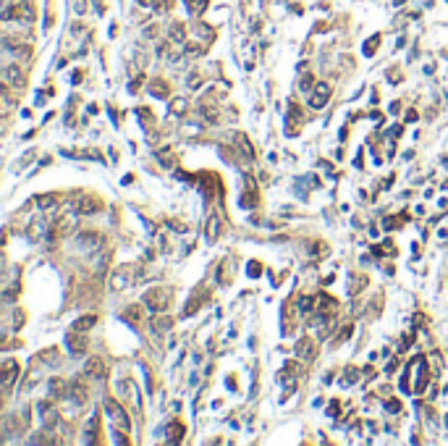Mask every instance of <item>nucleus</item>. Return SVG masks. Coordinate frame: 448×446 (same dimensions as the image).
Segmentation results:
<instances>
[{
    "mask_svg": "<svg viewBox=\"0 0 448 446\" xmlns=\"http://www.w3.org/2000/svg\"><path fill=\"white\" fill-rule=\"evenodd\" d=\"M170 299H173V289L170 286H152L142 297V302H144V307L150 312H165Z\"/></svg>",
    "mask_w": 448,
    "mask_h": 446,
    "instance_id": "nucleus-1",
    "label": "nucleus"
},
{
    "mask_svg": "<svg viewBox=\"0 0 448 446\" xmlns=\"http://www.w3.org/2000/svg\"><path fill=\"white\" fill-rule=\"evenodd\" d=\"M134 281H137V268L134 265H118L113 278H110V289H113V292H123V289H129Z\"/></svg>",
    "mask_w": 448,
    "mask_h": 446,
    "instance_id": "nucleus-2",
    "label": "nucleus"
},
{
    "mask_svg": "<svg viewBox=\"0 0 448 446\" xmlns=\"http://www.w3.org/2000/svg\"><path fill=\"white\" fill-rule=\"evenodd\" d=\"M105 410H108V417H110V422H113V428L129 433V415H126V410L118 404V401L105 396Z\"/></svg>",
    "mask_w": 448,
    "mask_h": 446,
    "instance_id": "nucleus-3",
    "label": "nucleus"
},
{
    "mask_svg": "<svg viewBox=\"0 0 448 446\" xmlns=\"http://www.w3.org/2000/svg\"><path fill=\"white\" fill-rule=\"evenodd\" d=\"M74 218L71 215H60L55 223H50V231H48V241L50 244H55L58 239H63V236H69L71 231H74Z\"/></svg>",
    "mask_w": 448,
    "mask_h": 446,
    "instance_id": "nucleus-4",
    "label": "nucleus"
},
{
    "mask_svg": "<svg viewBox=\"0 0 448 446\" xmlns=\"http://www.w3.org/2000/svg\"><path fill=\"white\" fill-rule=\"evenodd\" d=\"M34 202H37V208L45 213V215H55L58 210H60V205H63V197L60 194H39V197H34Z\"/></svg>",
    "mask_w": 448,
    "mask_h": 446,
    "instance_id": "nucleus-5",
    "label": "nucleus"
},
{
    "mask_svg": "<svg viewBox=\"0 0 448 446\" xmlns=\"http://www.w3.org/2000/svg\"><path fill=\"white\" fill-rule=\"evenodd\" d=\"M3 394L8 396L11 391H13V383H16V378L21 375V368H18V362L16 360H6L3 362Z\"/></svg>",
    "mask_w": 448,
    "mask_h": 446,
    "instance_id": "nucleus-6",
    "label": "nucleus"
},
{
    "mask_svg": "<svg viewBox=\"0 0 448 446\" xmlns=\"http://www.w3.org/2000/svg\"><path fill=\"white\" fill-rule=\"evenodd\" d=\"M3 82H6L8 87H13V89H21V87L27 84V76H24V71H21V66L8 63L6 69H3Z\"/></svg>",
    "mask_w": 448,
    "mask_h": 446,
    "instance_id": "nucleus-7",
    "label": "nucleus"
},
{
    "mask_svg": "<svg viewBox=\"0 0 448 446\" xmlns=\"http://www.w3.org/2000/svg\"><path fill=\"white\" fill-rule=\"evenodd\" d=\"M48 226H50V223H48V215H39V218H34V220H29V226H27V239L29 241H39L45 234H48Z\"/></svg>",
    "mask_w": 448,
    "mask_h": 446,
    "instance_id": "nucleus-8",
    "label": "nucleus"
},
{
    "mask_svg": "<svg viewBox=\"0 0 448 446\" xmlns=\"http://www.w3.org/2000/svg\"><path fill=\"white\" fill-rule=\"evenodd\" d=\"M74 210L79 215H95V213L102 210V202H100L97 197H79L76 202H74Z\"/></svg>",
    "mask_w": 448,
    "mask_h": 446,
    "instance_id": "nucleus-9",
    "label": "nucleus"
},
{
    "mask_svg": "<svg viewBox=\"0 0 448 446\" xmlns=\"http://www.w3.org/2000/svg\"><path fill=\"white\" fill-rule=\"evenodd\" d=\"M84 373H87L89 378H97V381H105V378H108V365L100 360V357H92V360H87Z\"/></svg>",
    "mask_w": 448,
    "mask_h": 446,
    "instance_id": "nucleus-10",
    "label": "nucleus"
},
{
    "mask_svg": "<svg viewBox=\"0 0 448 446\" xmlns=\"http://www.w3.org/2000/svg\"><path fill=\"white\" fill-rule=\"evenodd\" d=\"M66 347H69L71 354H81L87 349V339H84V331H71V333H66Z\"/></svg>",
    "mask_w": 448,
    "mask_h": 446,
    "instance_id": "nucleus-11",
    "label": "nucleus"
},
{
    "mask_svg": "<svg viewBox=\"0 0 448 446\" xmlns=\"http://www.w3.org/2000/svg\"><path fill=\"white\" fill-rule=\"evenodd\" d=\"M131 328H139L142 326V320H144V307L142 305H129L126 310H123V315H121Z\"/></svg>",
    "mask_w": 448,
    "mask_h": 446,
    "instance_id": "nucleus-12",
    "label": "nucleus"
},
{
    "mask_svg": "<svg viewBox=\"0 0 448 446\" xmlns=\"http://www.w3.org/2000/svg\"><path fill=\"white\" fill-rule=\"evenodd\" d=\"M97 428H100V412L97 410H92V415H89V420H87V425H84V441L87 443H97Z\"/></svg>",
    "mask_w": 448,
    "mask_h": 446,
    "instance_id": "nucleus-13",
    "label": "nucleus"
},
{
    "mask_svg": "<svg viewBox=\"0 0 448 446\" xmlns=\"http://www.w3.org/2000/svg\"><path fill=\"white\" fill-rule=\"evenodd\" d=\"M296 357H302V360H315V354H317V349H315V341H312V339H299L296 341Z\"/></svg>",
    "mask_w": 448,
    "mask_h": 446,
    "instance_id": "nucleus-14",
    "label": "nucleus"
},
{
    "mask_svg": "<svg viewBox=\"0 0 448 446\" xmlns=\"http://www.w3.org/2000/svg\"><path fill=\"white\" fill-rule=\"evenodd\" d=\"M244 192H241V205L244 208H254L257 205V189H254V181H252V178L249 176H246L244 178Z\"/></svg>",
    "mask_w": 448,
    "mask_h": 446,
    "instance_id": "nucleus-15",
    "label": "nucleus"
},
{
    "mask_svg": "<svg viewBox=\"0 0 448 446\" xmlns=\"http://www.w3.org/2000/svg\"><path fill=\"white\" fill-rule=\"evenodd\" d=\"M147 92H150L152 97H158V100H165V97H168V82H165V79H160V76L150 79V84H147Z\"/></svg>",
    "mask_w": 448,
    "mask_h": 446,
    "instance_id": "nucleus-16",
    "label": "nucleus"
},
{
    "mask_svg": "<svg viewBox=\"0 0 448 446\" xmlns=\"http://www.w3.org/2000/svg\"><path fill=\"white\" fill-rule=\"evenodd\" d=\"M218 236H220V218H218L215 213H210V215H207V226H205V239H207L210 244H215Z\"/></svg>",
    "mask_w": 448,
    "mask_h": 446,
    "instance_id": "nucleus-17",
    "label": "nucleus"
},
{
    "mask_svg": "<svg viewBox=\"0 0 448 446\" xmlns=\"http://www.w3.org/2000/svg\"><path fill=\"white\" fill-rule=\"evenodd\" d=\"M18 292H21V283H18V268H13V278L6 283V289H3V299L6 302H13L16 297H18Z\"/></svg>",
    "mask_w": 448,
    "mask_h": 446,
    "instance_id": "nucleus-18",
    "label": "nucleus"
},
{
    "mask_svg": "<svg viewBox=\"0 0 448 446\" xmlns=\"http://www.w3.org/2000/svg\"><path fill=\"white\" fill-rule=\"evenodd\" d=\"M315 310L317 312H335L338 310V299H333L328 294H317L315 297Z\"/></svg>",
    "mask_w": 448,
    "mask_h": 446,
    "instance_id": "nucleus-19",
    "label": "nucleus"
},
{
    "mask_svg": "<svg viewBox=\"0 0 448 446\" xmlns=\"http://www.w3.org/2000/svg\"><path fill=\"white\" fill-rule=\"evenodd\" d=\"M233 145L241 150V158H244V160H254V150H252L249 142H246L244 134H236V137H233Z\"/></svg>",
    "mask_w": 448,
    "mask_h": 446,
    "instance_id": "nucleus-20",
    "label": "nucleus"
},
{
    "mask_svg": "<svg viewBox=\"0 0 448 446\" xmlns=\"http://www.w3.org/2000/svg\"><path fill=\"white\" fill-rule=\"evenodd\" d=\"M69 396H71V401H74V404H84V401H87V386L81 383V381H74L71 383V391H69Z\"/></svg>",
    "mask_w": 448,
    "mask_h": 446,
    "instance_id": "nucleus-21",
    "label": "nucleus"
},
{
    "mask_svg": "<svg viewBox=\"0 0 448 446\" xmlns=\"http://www.w3.org/2000/svg\"><path fill=\"white\" fill-rule=\"evenodd\" d=\"M79 244H81V247H87V250H95V247H100V244H102V236L95 234V231H87V234H79Z\"/></svg>",
    "mask_w": 448,
    "mask_h": 446,
    "instance_id": "nucleus-22",
    "label": "nucleus"
},
{
    "mask_svg": "<svg viewBox=\"0 0 448 446\" xmlns=\"http://www.w3.org/2000/svg\"><path fill=\"white\" fill-rule=\"evenodd\" d=\"M58 420H60V412L55 410V407H50L48 412L42 415V428L45 431H55V425H58Z\"/></svg>",
    "mask_w": 448,
    "mask_h": 446,
    "instance_id": "nucleus-23",
    "label": "nucleus"
},
{
    "mask_svg": "<svg viewBox=\"0 0 448 446\" xmlns=\"http://www.w3.org/2000/svg\"><path fill=\"white\" fill-rule=\"evenodd\" d=\"M205 299H207V294H205V292L194 294V297L186 302V307H184V315H186V318H189V315H194V312H197L199 307H202V302H205Z\"/></svg>",
    "mask_w": 448,
    "mask_h": 446,
    "instance_id": "nucleus-24",
    "label": "nucleus"
},
{
    "mask_svg": "<svg viewBox=\"0 0 448 446\" xmlns=\"http://www.w3.org/2000/svg\"><path fill=\"white\" fill-rule=\"evenodd\" d=\"M424 386H428V365H424V357H419V375L414 383V394H422Z\"/></svg>",
    "mask_w": 448,
    "mask_h": 446,
    "instance_id": "nucleus-25",
    "label": "nucleus"
},
{
    "mask_svg": "<svg viewBox=\"0 0 448 446\" xmlns=\"http://www.w3.org/2000/svg\"><path fill=\"white\" fill-rule=\"evenodd\" d=\"M170 326H173V318H170V315H158V318H152V328L158 331V333L170 331Z\"/></svg>",
    "mask_w": 448,
    "mask_h": 446,
    "instance_id": "nucleus-26",
    "label": "nucleus"
},
{
    "mask_svg": "<svg viewBox=\"0 0 448 446\" xmlns=\"http://www.w3.org/2000/svg\"><path fill=\"white\" fill-rule=\"evenodd\" d=\"M48 389H50V396H53V399H58V396H63V394H66V389H69V386H66V381H60V378H53Z\"/></svg>",
    "mask_w": 448,
    "mask_h": 446,
    "instance_id": "nucleus-27",
    "label": "nucleus"
},
{
    "mask_svg": "<svg viewBox=\"0 0 448 446\" xmlns=\"http://www.w3.org/2000/svg\"><path fill=\"white\" fill-rule=\"evenodd\" d=\"M207 3H210V0H186V8H189L194 16H199V13H205Z\"/></svg>",
    "mask_w": 448,
    "mask_h": 446,
    "instance_id": "nucleus-28",
    "label": "nucleus"
},
{
    "mask_svg": "<svg viewBox=\"0 0 448 446\" xmlns=\"http://www.w3.org/2000/svg\"><path fill=\"white\" fill-rule=\"evenodd\" d=\"M309 255L312 257H325L328 255V244L325 241H312L309 244Z\"/></svg>",
    "mask_w": 448,
    "mask_h": 446,
    "instance_id": "nucleus-29",
    "label": "nucleus"
},
{
    "mask_svg": "<svg viewBox=\"0 0 448 446\" xmlns=\"http://www.w3.org/2000/svg\"><path fill=\"white\" fill-rule=\"evenodd\" d=\"M97 323V318L95 315H87V318H79L76 323H74V331H89V328H92Z\"/></svg>",
    "mask_w": 448,
    "mask_h": 446,
    "instance_id": "nucleus-30",
    "label": "nucleus"
},
{
    "mask_svg": "<svg viewBox=\"0 0 448 446\" xmlns=\"http://www.w3.org/2000/svg\"><path fill=\"white\" fill-rule=\"evenodd\" d=\"M168 433H170V441L178 443V441L184 438V425H181V422H173V425L168 428Z\"/></svg>",
    "mask_w": 448,
    "mask_h": 446,
    "instance_id": "nucleus-31",
    "label": "nucleus"
},
{
    "mask_svg": "<svg viewBox=\"0 0 448 446\" xmlns=\"http://www.w3.org/2000/svg\"><path fill=\"white\" fill-rule=\"evenodd\" d=\"M375 255H396V247H393V241H383L380 247H372Z\"/></svg>",
    "mask_w": 448,
    "mask_h": 446,
    "instance_id": "nucleus-32",
    "label": "nucleus"
},
{
    "mask_svg": "<svg viewBox=\"0 0 448 446\" xmlns=\"http://www.w3.org/2000/svg\"><path fill=\"white\" fill-rule=\"evenodd\" d=\"M377 45H380V34H375V37H370V39L365 42L362 53H365V55H372V53H375V48H377Z\"/></svg>",
    "mask_w": 448,
    "mask_h": 446,
    "instance_id": "nucleus-33",
    "label": "nucleus"
},
{
    "mask_svg": "<svg viewBox=\"0 0 448 446\" xmlns=\"http://www.w3.org/2000/svg\"><path fill=\"white\" fill-rule=\"evenodd\" d=\"M194 34H197V37H202L205 42H207V39L212 42V29H210V27H205V24H199V27H194Z\"/></svg>",
    "mask_w": 448,
    "mask_h": 446,
    "instance_id": "nucleus-34",
    "label": "nucleus"
},
{
    "mask_svg": "<svg viewBox=\"0 0 448 446\" xmlns=\"http://www.w3.org/2000/svg\"><path fill=\"white\" fill-rule=\"evenodd\" d=\"M184 37H186V34H184V27H181V24H173V27H170V39H173V42H184Z\"/></svg>",
    "mask_w": 448,
    "mask_h": 446,
    "instance_id": "nucleus-35",
    "label": "nucleus"
},
{
    "mask_svg": "<svg viewBox=\"0 0 448 446\" xmlns=\"http://www.w3.org/2000/svg\"><path fill=\"white\" fill-rule=\"evenodd\" d=\"M170 110H173L176 116H181L184 110H186V100H184V97H176V100L170 103Z\"/></svg>",
    "mask_w": 448,
    "mask_h": 446,
    "instance_id": "nucleus-36",
    "label": "nucleus"
},
{
    "mask_svg": "<svg viewBox=\"0 0 448 446\" xmlns=\"http://www.w3.org/2000/svg\"><path fill=\"white\" fill-rule=\"evenodd\" d=\"M365 283H367V278H365V276H359V278H351V286H349V292H351V294L362 292V289H365Z\"/></svg>",
    "mask_w": 448,
    "mask_h": 446,
    "instance_id": "nucleus-37",
    "label": "nucleus"
},
{
    "mask_svg": "<svg viewBox=\"0 0 448 446\" xmlns=\"http://www.w3.org/2000/svg\"><path fill=\"white\" fill-rule=\"evenodd\" d=\"M315 95H320V97H330V84H325V82H317L315 84V89H312Z\"/></svg>",
    "mask_w": 448,
    "mask_h": 446,
    "instance_id": "nucleus-38",
    "label": "nucleus"
},
{
    "mask_svg": "<svg viewBox=\"0 0 448 446\" xmlns=\"http://www.w3.org/2000/svg\"><path fill=\"white\" fill-rule=\"evenodd\" d=\"M312 305H315V297H302L299 299V310L304 312V315H307V312H312Z\"/></svg>",
    "mask_w": 448,
    "mask_h": 446,
    "instance_id": "nucleus-39",
    "label": "nucleus"
},
{
    "mask_svg": "<svg viewBox=\"0 0 448 446\" xmlns=\"http://www.w3.org/2000/svg\"><path fill=\"white\" fill-rule=\"evenodd\" d=\"M325 103H328V97H320V95H315V92H312V97H309V105L315 108V110L325 108Z\"/></svg>",
    "mask_w": 448,
    "mask_h": 446,
    "instance_id": "nucleus-40",
    "label": "nucleus"
},
{
    "mask_svg": "<svg viewBox=\"0 0 448 446\" xmlns=\"http://www.w3.org/2000/svg\"><path fill=\"white\" fill-rule=\"evenodd\" d=\"M386 410H388V415H398L401 412V401L398 399H388L386 401Z\"/></svg>",
    "mask_w": 448,
    "mask_h": 446,
    "instance_id": "nucleus-41",
    "label": "nucleus"
},
{
    "mask_svg": "<svg viewBox=\"0 0 448 446\" xmlns=\"http://www.w3.org/2000/svg\"><path fill=\"white\" fill-rule=\"evenodd\" d=\"M351 336V326H344V331H341V336L338 339H333V347H338V344H344L346 339Z\"/></svg>",
    "mask_w": 448,
    "mask_h": 446,
    "instance_id": "nucleus-42",
    "label": "nucleus"
},
{
    "mask_svg": "<svg viewBox=\"0 0 448 446\" xmlns=\"http://www.w3.org/2000/svg\"><path fill=\"white\" fill-rule=\"evenodd\" d=\"M354 381H359V373H356L354 368H349V370H346V378H344V383L349 386V383H354Z\"/></svg>",
    "mask_w": 448,
    "mask_h": 446,
    "instance_id": "nucleus-43",
    "label": "nucleus"
},
{
    "mask_svg": "<svg viewBox=\"0 0 448 446\" xmlns=\"http://www.w3.org/2000/svg\"><path fill=\"white\" fill-rule=\"evenodd\" d=\"M246 273H249L252 278H257V276L262 273V268H260V262H249V268H246Z\"/></svg>",
    "mask_w": 448,
    "mask_h": 446,
    "instance_id": "nucleus-44",
    "label": "nucleus"
},
{
    "mask_svg": "<svg viewBox=\"0 0 448 446\" xmlns=\"http://www.w3.org/2000/svg\"><path fill=\"white\" fill-rule=\"evenodd\" d=\"M396 226H401L398 218H386V223H383V229H386V231H393Z\"/></svg>",
    "mask_w": 448,
    "mask_h": 446,
    "instance_id": "nucleus-45",
    "label": "nucleus"
},
{
    "mask_svg": "<svg viewBox=\"0 0 448 446\" xmlns=\"http://www.w3.org/2000/svg\"><path fill=\"white\" fill-rule=\"evenodd\" d=\"M299 87H302V89H309V87H312V76L307 74V76H304V79L299 82Z\"/></svg>",
    "mask_w": 448,
    "mask_h": 446,
    "instance_id": "nucleus-46",
    "label": "nucleus"
},
{
    "mask_svg": "<svg viewBox=\"0 0 448 446\" xmlns=\"http://www.w3.org/2000/svg\"><path fill=\"white\" fill-rule=\"evenodd\" d=\"M328 415H330V417H335V415H338V401H333V404L328 407Z\"/></svg>",
    "mask_w": 448,
    "mask_h": 446,
    "instance_id": "nucleus-47",
    "label": "nucleus"
},
{
    "mask_svg": "<svg viewBox=\"0 0 448 446\" xmlns=\"http://www.w3.org/2000/svg\"><path fill=\"white\" fill-rule=\"evenodd\" d=\"M71 82L79 84V82H81V71H74V74H71Z\"/></svg>",
    "mask_w": 448,
    "mask_h": 446,
    "instance_id": "nucleus-48",
    "label": "nucleus"
},
{
    "mask_svg": "<svg viewBox=\"0 0 448 446\" xmlns=\"http://www.w3.org/2000/svg\"><path fill=\"white\" fill-rule=\"evenodd\" d=\"M393 370H396V360H391V362H388V368H386V373H393Z\"/></svg>",
    "mask_w": 448,
    "mask_h": 446,
    "instance_id": "nucleus-49",
    "label": "nucleus"
},
{
    "mask_svg": "<svg viewBox=\"0 0 448 446\" xmlns=\"http://www.w3.org/2000/svg\"><path fill=\"white\" fill-rule=\"evenodd\" d=\"M396 3H398V6H401V3H407V0H396Z\"/></svg>",
    "mask_w": 448,
    "mask_h": 446,
    "instance_id": "nucleus-50",
    "label": "nucleus"
},
{
    "mask_svg": "<svg viewBox=\"0 0 448 446\" xmlns=\"http://www.w3.org/2000/svg\"><path fill=\"white\" fill-rule=\"evenodd\" d=\"M445 425H448V415H445Z\"/></svg>",
    "mask_w": 448,
    "mask_h": 446,
    "instance_id": "nucleus-51",
    "label": "nucleus"
}]
</instances>
